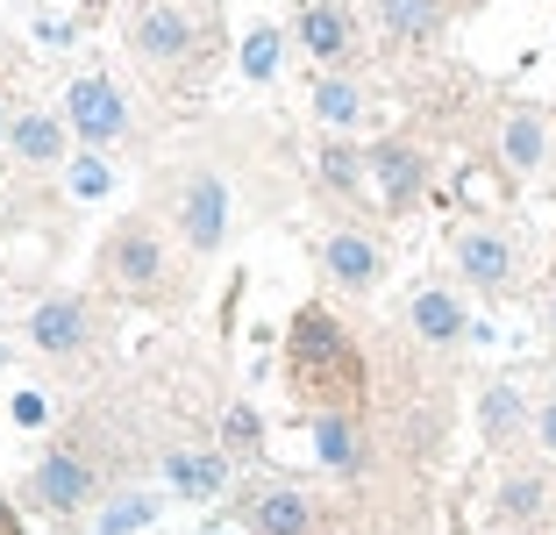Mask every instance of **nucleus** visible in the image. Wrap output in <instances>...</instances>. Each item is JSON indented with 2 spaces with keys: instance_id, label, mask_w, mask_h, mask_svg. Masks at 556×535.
Wrapping results in <instances>:
<instances>
[{
  "instance_id": "1",
  "label": "nucleus",
  "mask_w": 556,
  "mask_h": 535,
  "mask_svg": "<svg viewBox=\"0 0 556 535\" xmlns=\"http://www.w3.org/2000/svg\"><path fill=\"white\" fill-rule=\"evenodd\" d=\"M286 386L314 414H357L364 400V350L328 308H300L286 328Z\"/></svg>"
},
{
  "instance_id": "2",
  "label": "nucleus",
  "mask_w": 556,
  "mask_h": 535,
  "mask_svg": "<svg viewBox=\"0 0 556 535\" xmlns=\"http://www.w3.org/2000/svg\"><path fill=\"white\" fill-rule=\"evenodd\" d=\"M129 43H136V58L179 72V65H193V58H200L207 29H200V15H186V0H150L143 15L129 22Z\"/></svg>"
},
{
  "instance_id": "3",
  "label": "nucleus",
  "mask_w": 556,
  "mask_h": 535,
  "mask_svg": "<svg viewBox=\"0 0 556 535\" xmlns=\"http://www.w3.org/2000/svg\"><path fill=\"white\" fill-rule=\"evenodd\" d=\"M65 129L79 136L86 150H108L129 136V100H122L115 79H100V72H79L65 86Z\"/></svg>"
},
{
  "instance_id": "4",
  "label": "nucleus",
  "mask_w": 556,
  "mask_h": 535,
  "mask_svg": "<svg viewBox=\"0 0 556 535\" xmlns=\"http://www.w3.org/2000/svg\"><path fill=\"white\" fill-rule=\"evenodd\" d=\"M29 493H36V507H43V514H86V507H93V493H100L93 457H79L72 443L43 450V464H36Z\"/></svg>"
},
{
  "instance_id": "5",
  "label": "nucleus",
  "mask_w": 556,
  "mask_h": 535,
  "mask_svg": "<svg viewBox=\"0 0 556 535\" xmlns=\"http://www.w3.org/2000/svg\"><path fill=\"white\" fill-rule=\"evenodd\" d=\"M364 158H371V186H378V200H386V214H414V208H421L428 158L407 144V136H386V144H371Z\"/></svg>"
},
{
  "instance_id": "6",
  "label": "nucleus",
  "mask_w": 556,
  "mask_h": 535,
  "mask_svg": "<svg viewBox=\"0 0 556 535\" xmlns=\"http://www.w3.org/2000/svg\"><path fill=\"white\" fill-rule=\"evenodd\" d=\"M100 264H108V278H115L122 293H157L164 286L157 228H150V222H122L115 236H108V250H100Z\"/></svg>"
},
{
  "instance_id": "7",
  "label": "nucleus",
  "mask_w": 556,
  "mask_h": 535,
  "mask_svg": "<svg viewBox=\"0 0 556 535\" xmlns=\"http://www.w3.org/2000/svg\"><path fill=\"white\" fill-rule=\"evenodd\" d=\"M29 343L43 357H79L93 350V308H86L79 293H50L29 308Z\"/></svg>"
},
{
  "instance_id": "8",
  "label": "nucleus",
  "mask_w": 556,
  "mask_h": 535,
  "mask_svg": "<svg viewBox=\"0 0 556 535\" xmlns=\"http://www.w3.org/2000/svg\"><path fill=\"white\" fill-rule=\"evenodd\" d=\"M179 236H186V250H222V236H229V186L214 172H193L179 186Z\"/></svg>"
},
{
  "instance_id": "9",
  "label": "nucleus",
  "mask_w": 556,
  "mask_h": 535,
  "mask_svg": "<svg viewBox=\"0 0 556 535\" xmlns=\"http://www.w3.org/2000/svg\"><path fill=\"white\" fill-rule=\"evenodd\" d=\"M321 272L343 293H371L378 278H386V250H378L364 228H336V236L321 244Z\"/></svg>"
},
{
  "instance_id": "10",
  "label": "nucleus",
  "mask_w": 556,
  "mask_h": 535,
  "mask_svg": "<svg viewBox=\"0 0 556 535\" xmlns=\"http://www.w3.org/2000/svg\"><path fill=\"white\" fill-rule=\"evenodd\" d=\"M457 272L471 278L478 293L500 300V293L514 286V244L500 236V228H464V236H457Z\"/></svg>"
},
{
  "instance_id": "11",
  "label": "nucleus",
  "mask_w": 556,
  "mask_h": 535,
  "mask_svg": "<svg viewBox=\"0 0 556 535\" xmlns=\"http://www.w3.org/2000/svg\"><path fill=\"white\" fill-rule=\"evenodd\" d=\"M300 50L321 58V65H343L350 50H357V15H350L343 0H307L300 8Z\"/></svg>"
},
{
  "instance_id": "12",
  "label": "nucleus",
  "mask_w": 556,
  "mask_h": 535,
  "mask_svg": "<svg viewBox=\"0 0 556 535\" xmlns=\"http://www.w3.org/2000/svg\"><path fill=\"white\" fill-rule=\"evenodd\" d=\"M250 535H314V500L300 486H257L243 493Z\"/></svg>"
},
{
  "instance_id": "13",
  "label": "nucleus",
  "mask_w": 556,
  "mask_h": 535,
  "mask_svg": "<svg viewBox=\"0 0 556 535\" xmlns=\"http://www.w3.org/2000/svg\"><path fill=\"white\" fill-rule=\"evenodd\" d=\"M307 436H314V457H321L336 478H364V464H371V443H364L357 414H314Z\"/></svg>"
},
{
  "instance_id": "14",
  "label": "nucleus",
  "mask_w": 556,
  "mask_h": 535,
  "mask_svg": "<svg viewBox=\"0 0 556 535\" xmlns=\"http://www.w3.org/2000/svg\"><path fill=\"white\" fill-rule=\"evenodd\" d=\"M407 322H414V336L435 343V350H450V343L471 336V314H464V300L450 286H421V293H414V308H407Z\"/></svg>"
},
{
  "instance_id": "15",
  "label": "nucleus",
  "mask_w": 556,
  "mask_h": 535,
  "mask_svg": "<svg viewBox=\"0 0 556 535\" xmlns=\"http://www.w3.org/2000/svg\"><path fill=\"white\" fill-rule=\"evenodd\" d=\"M164 478L179 500H214L229 486V450H172L164 457Z\"/></svg>"
},
{
  "instance_id": "16",
  "label": "nucleus",
  "mask_w": 556,
  "mask_h": 535,
  "mask_svg": "<svg viewBox=\"0 0 556 535\" xmlns=\"http://www.w3.org/2000/svg\"><path fill=\"white\" fill-rule=\"evenodd\" d=\"M371 15L393 43H428L450 22V0H371Z\"/></svg>"
},
{
  "instance_id": "17",
  "label": "nucleus",
  "mask_w": 556,
  "mask_h": 535,
  "mask_svg": "<svg viewBox=\"0 0 556 535\" xmlns=\"http://www.w3.org/2000/svg\"><path fill=\"white\" fill-rule=\"evenodd\" d=\"M500 158H507V172H535L549 158V122L535 108H514L507 129H500Z\"/></svg>"
},
{
  "instance_id": "18",
  "label": "nucleus",
  "mask_w": 556,
  "mask_h": 535,
  "mask_svg": "<svg viewBox=\"0 0 556 535\" xmlns=\"http://www.w3.org/2000/svg\"><path fill=\"white\" fill-rule=\"evenodd\" d=\"M8 144H15L22 164H58L65 158V122L58 114H15L8 122Z\"/></svg>"
},
{
  "instance_id": "19",
  "label": "nucleus",
  "mask_w": 556,
  "mask_h": 535,
  "mask_svg": "<svg viewBox=\"0 0 556 535\" xmlns=\"http://www.w3.org/2000/svg\"><path fill=\"white\" fill-rule=\"evenodd\" d=\"M314 114H321V129H357L364 122V86L350 72H321L314 79Z\"/></svg>"
},
{
  "instance_id": "20",
  "label": "nucleus",
  "mask_w": 556,
  "mask_h": 535,
  "mask_svg": "<svg viewBox=\"0 0 556 535\" xmlns=\"http://www.w3.org/2000/svg\"><path fill=\"white\" fill-rule=\"evenodd\" d=\"M478 428H485V443H514L528 428V400L514 386H485L478 393Z\"/></svg>"
},
{
  "instance_id": "21",
  "label": "nucleus",
  "mask_w": 556,
  "mask_h": 535,
  "mask_svg": "<svg viewBox=\"0 0 556 535\" xmlns=\"http://www.w3.org/2000/svg\"><path fill=\"white\" fill-rule=\"evenodd\" d=\"M150 521H157V500L150 493H108L93 514V535H143Z\"/></svg>"
},
{
  "instance_id": "22",
  "label": "nucleus",
  "mask_w": 556,
  "mask_h": 535,
  "mask_svg": "<svg viewBox=\"0 0 556 535\" xmlns=\"http://www.w3.org/2000/svg\"><path fill=\"white\" fill-rule=\"evenodd\" d=\"M364 178H371V158H357L350 144H328V150H321V186H328L336 200H357Z\"/></svg>"
},
{
  "instance_id": "23",
  "label": "nucleus",
  "mask_w": 556,
  "mask_h": 535,
  "mask_svg": "<svg viewBox=\"0 0 556 535\" xmlns=\"http://www.w3.org/2000/svg\"><path fill=\"white\" fill-rule=\"evenodd\" d=\"M278 58H286V36L271 29V22H257V29L243 36V79H278Z\"/></svg>"
},
{
  "instance_id": "24",
  "label": "nucleus",
  "mask_w": 556,
  "mask_h": 535,
  "mask_svg": "<svg viewBox=\"0 0 556 535\" xmlns=\"http://www.w3.org/2000/svg\"><path fill=\"white\" fill-rule=\"evenodd\" d=\"M222 450L243 457V464L264 450V422H257V407H229V414H222Z\"/></svg>"
},
{
  "instance_id": "25",
  "label": "nucleus",
  "mask_w": 556,
  "mask_h": 535,
  "mask_svg": "<svg viewBox=\"0 0 556 535\" xmlns=\"http://www.w3.org/2000/svg\"><path fill=\"white\" fill-rule=\"evenodd\" d=\"M542 514V478L535 471H514L507 486H500V521H535Z\"/></svg>"
},
{
  "instance_id": "26",
  "label": "nucleus",
  "mask_w": 556,
  "mask_h": 535,
  "mask_svg": "<svg viewBox=\"0 0 556 535\" xmlns=\"http://www.w3.org/2000/svg\"><path fill=\"white\" fill-rule=\"evenodd\" d=\"M72 194H79V200H108V194H115V172H108L100 150H79V158H72Z\"/></svg>"
},
{
  "instance_id": "27",
  "label": "nucleus",
  "mask_w": 556,
  "mask_h": 535,
  "mask_svg": "<svg viewBox=\"0 0 556 535\" xmlns=\"http://www.w3.org/2000/svg\"><path fill=\"white\" fill-rule=\"evenodd\" d=\"M15 422L22 428H43V393H15Z\"/></svg>"
},
{
  "instance_id": "28",
  "label": "nucleus",
  "mask_w": 556,
  "mask_h": 535,
  "mask_svg": "<svg viewBox=\"0 0 556 535\" xmlns=\"http://www.w3.org/2000/svg\"><path fill=\"white\" fill-rule=\"evenodd\" d=\"M535 443L556 457V400H542V414H535Z\"/></svg>"
},
{
  "instance_id": "29",
  "label": "nucleus",
  "mask_w": 556,
  "mask_h": 535,
  "mask_svg": "<svg viewBox=\"0 0 556 535\" xmlns=\"http://www.w3.org/2000/svg\"><path fill=\"white\" fill-rule=\"evenodd\" d=\"M0 535H22V514H15L8 500H0Z\"/></svg>"
},
{
  "instance_id": "30",
  "label": "nucleus",
  "mask_w": 556,
  "mask_h": 535,
  "mask_svg": "<svg viewBox=\"0 0 556 535\" xmlns=\"http://www.w3.org/2000/svg\"><path fill=\"white\" fill-rule=\"evenodd\" d=\"M0 144H8V114H0Z\"/></svg>"
},
{
  "instance_id": "31",
  "label": "nucleus",
  "mask_w": 556,
  "mask_h": 535,
  "mask_svg": "<svg viewBox=\"0 0 556 535\" xmlns=\"http://www.w3.org/2000/svg\"><path fill=\"white\" fill-rule=\"evenodd\" d=\"M549 328H556V308H549Z\"/></svg>"
},
{
  "instance_id": "32",
  "label": "nucleus",
  "mask_w": 556,
  "mask_h": 535,
  "mask_svg": "<svg viewBox=\"0 0 556 535\" xmlns=\"http://www.w3.org/2000/svg\"><path fill=\"white\" fill-rule=\"evenodd\" d=\"M207 535H222V528H207Z\"/></svg>"
}]
</instances>
